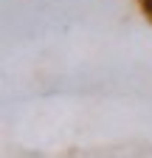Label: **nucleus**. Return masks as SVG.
I'll return each mask as SVG.
<instances>
[]
</instances>
